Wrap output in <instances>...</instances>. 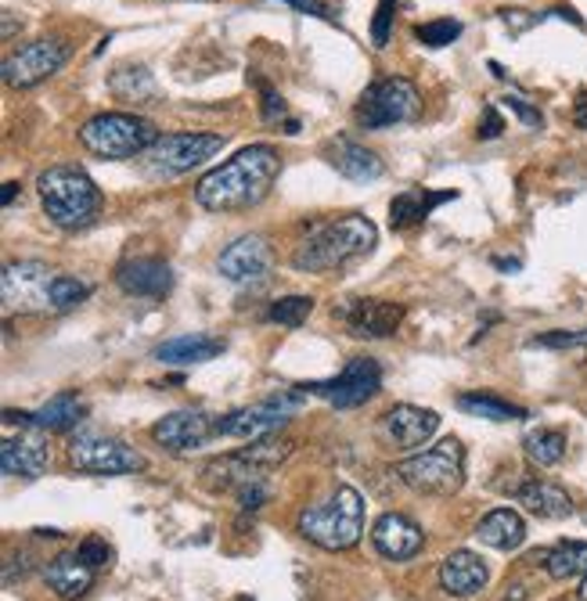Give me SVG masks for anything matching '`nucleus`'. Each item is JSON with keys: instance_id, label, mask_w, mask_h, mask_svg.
Wrapping results in <instances>:
<instances>
[{"instance_id": "1", "label": "nucleus", "mask_w": 587, "mask_h": 601, "mask_svg": "<svg viewBox=\"0 0 587 601\" xmlns=\"http://www.w3.org/2000/svg\"><path fill=\"white\" fill-rule=\"evenodd\" d=\"M282 173V156L274 145H249L227 162L213 170L195 184V199L210 213H238L252 209L271 195V188Z\"/></svg>"}, {"instance_id": "2", "label": "nucleus", "mask_w": 587, "mask_h": 601, "mask_svg": "<svg viewBox=\"0 0 587 601\" xmlns=\"http://www.w3.org/2000/svg\"><path fill=\"white\" fill-rule=\"evenodd\" d=\"M379 241V227L361 213H347V216H331V220L314 224L306 238L292 252V267L303 274H328L339 271L353 260H361L375 249Z\"/></svg>"}, {"instance_id": "3", "label": "nucleus", "mask_w": 587, "mask_h": 601, "mask_svg": "<svg viewBox=\"0 0 587 601\" xmlns=\"http://www.w3.org/2000/svg\"><path fill=\"white\" fill-rule=\"evenodd\" d=\"M36 195L58 231H83L101 216V188L80 166H50L36 177Z\"/></svg>"}, {"instance_id": "4", "label": "nucleus", "mask_w": 587, "mask_h": 601, "mask_svg": "<svg viewBox=\"0 0 587 601\" xmlns=\"http://www.w3.org/2000/svg\"><path fill=\"white\" fill-rule=\"evenodd\" d=\"M300 533L325 552H347L364 533V497L353 486H336L328 501L300 511Z\"/></svg>"}, {"instance_id": "5", "label": "nucleus", "mask_w": 587, "mask_h": 601, "mask_svg": "<svg viewBox=\"0 0 587 601\" xmlns=\"http://www.w3.org/2000/svg\"><path fill=\"white\" fill-rule=\"evenodd\" d=\"M162 134L156 123L134 112H98L80 126V145L98 159H137L148 156Z\"/></svg>"}, {"instance_id": "6", "label": "nucleus", "mask_w": 587, "mask_h": 601, "mask_svg": "<svg viewBox=\"0 0 587 601\" xmlns=\"http://www.w3.org/2000/svg\"><path fill=\"white\" fill-rule=\"evenodd\" d=\"M397 476L404 486H411L415 494L429 497H451L462 490L465 483V446L454 436L437 446H429L426 454H415L397 465Z\"/></svg>"}, {"instance_id": "7", "label": "nucleus", "mask_w": 587, "mask_h": 601, "mask_svg": "<svg viewBox=\"0 0 587 601\" xmlns=\"http://www.w3.org/2000/svg\"><path fill=\"white\" fill-rule=\"evenodd\" d=\"M418 112H422L418 87L407 80V76H386V80H375L361 94L353 116L364 131H386V126L418 120Z\"/></svg>"}, {"instance_id": "8", "label": "nucleus", "mask_w": 587, "mask_h": 601, "mask_svg": "<svg viewBox=\"0 0 587 601\" xmlns=\"http://www.w3.org/2000/svg\"><path fill=\"white\" fill-rule=\"evenodd\" d=\"M227 137L224 134H206V131H181V134H162L151 151L145 156V162L151 166V173H188L202 166L206 159H213L216 151H224Z\"/></svg>"}, {"instance_id": "9", "label": "nucleus", "mask_w": 587, "mask_h": 601, "mask_svg": "<svg viewBox=\"0 0 587 601\" xmlns=\"http://www.w3.org/2000/svg\"><path fill=\"white\" fill-rule=\"evenodd\" d=\"M303 404L300 393H274L260 404L238 407V411L216 418V436H235V440H260L274 436L278 429L289 426V415Z\"/></svg>"}, {"instance_id": "10", "label": "nucleus", "mask_w": 587, "mask_h": 601, "mask_svg": "<svg viewBox=\"0 0 587 601\" xmlns=\"http://www.w3.org/2000/svg\"><path fill=\"white\" fill-rule=\"evenodd\" d=\"M69 465L87 476H131L145 468V457L123 440L101 436V432H80L69 443Z\"/></svg>"}, {"instance_id": "11", "label": "nucleus", "mask_w": 587, "mask_h": 601, "mask_svg": "<svg viewBox=\"0 0 587 601\" xmlns=\"http://www.w3.org/2000/svg\"><path fill=\"white\" fill-rule=\"evenodd\" d=\"M69 55L72 50L61 36H41V41L22 44L19 50H11V55L4 58V83L15 87V91L41 87L55 72H61Z\"/></svg>"}, {"instance_id": "12", "label": "nucleus", "mask_w": 587, "mask_h": 601, "mask_svg": "<svg viewBox=\"0 0 587 601\" xmlns=\"http://www.w3.org/2000/svg\"><path fill=\"white\" fill-rule=\"evenodd\" d=\"M55 271L41 260H15L4 267L0 277V299H4L8 314H41L50 310V285H55Z\"/></svg>"}, {"instance_id": "13", "label": "nucleus", "mask_w": 587, "mask_h": 601, "mask_svg": "<svg viewBox=\"0 0 587 601\" xmlns=\"http://www.w3.org/2000/svg\"><path fill=\"white\" fill-rule=\"evenodd\" d=\"M303 389L321 396V400L339 407V411H350V407L368 404L382 389V367H379V361H372V356H353L336 378L311 382V386H303Z\"/></svg>"}, {"instance_id": "14", "label": "nucleus", "mask_w": 587, "mask_h": 601, "mask_svg": "<svg viewBox=\"0 0 587 601\" xmlns=\"http://www.w3.org/2000/svg\"><path fill=\"white\" fill-rule=\"evenodd\" d=\"M271 267H274V252L263 235H238L232 246L221 252V260H216V271L241 288L263 285V281L271 277Z\"/></svg>"}, {"instance_id": "15", "label": "nucleus", "mask_w": 587, "mask_h": 601, "mask_svg": "<svg viewBox=\"0 0 587 601\" xmlns=\"http://www.w3.org/2000/svg\"><path fill=\"white\" fill-rule=\"evenodd\" d=\"M336 317L353 339H390L404 325V306L390 299H350Z\"/></svg>"}, {"instance_id": "16", "label": "nucleus", "mask_w": 587, "mask_h": 601, "mask_svg": "<svg viewBox=\"0 0 587 601\" xmlns=\"http://www.w3.org/2000/svg\"><path fill=\"white\" fill-rule=\"evenodd\" d=\"M210 436H216V421L202 411H170L151 426V440H156L162 451H173V454L199 451V446L210 443Z\"/></svg>"}, {"instance_id": "17", "label": "nucleus", "mask_w": 587, "mask_h": 601, "mask_svg": "<svg viewBox=\"0 0 587 601\" xmlns=\"http://www.w3.org/2000/svg\"><path fill=\"white\" fill-rule=\"evenodd\" d=\"M116 285L126 296L137 299H162L173 288V267L159 256H134L116 267Z\"/></svg>"}, {"instance_id": "18", "label": "nucleus", "mask_w": 587, "mask_h": 601, "mask_svg": "<svg viewBox=\"0 0 587 601\" xmlns=\"http://www.w3.org/2000/svg\"><path fill=\"white\" fill-rule=\"evenodd\" d=\"M440 429V415L426 411V407L415 404H397L393 411L382 418V436H386L397 451H415V446H426Z\"/></svg>"}, {"instance_id": "19", "label": "nucleus", "mask_w": 587, "mask_h": 601, "mask_svg": "<svg viewBox=\"0 0 587 601\" xmlns=\"http://www.w3.org/2000/svg\"><path fill=\"white\" fill-rule=\"evenodd\" d=\"M372 544H375V552L382 558L407 562L426 547V533H422L418 522L400 515V511H386V515H382L372 526Z\"/></svg>"}, {"instance_id": "20", "label": "nucleus", "mask_w": 587, "mask_h": 601, "mask_svg": "<svg viewBox=\"0 0 587 601\" xmlns=\"http://www.w3.org/2000/svg\"><path fill=\"white\" fill-rule=\"evenodd\" d=\"M83 411L87 407L76 393H58V396H50L44 407H36V411H8L4 421L8 426L36 429V432H69L80 426Z\"/></svg>"}, {"instance_id": "21", "label": "nucleus", "mask_w": 587, "mask_h": 601, "mask_svg": "<svg viewBox=\"0 0 587 601\" xmlns=\"http://www.w3.org/2000/svg\"><path fill=\"white\" fill-rule=\"evenodd\" d=\"M50 465V451L41 432H22V436H8L0 446V468L4 476L15 479H36L44 476Z\"/></svg>"}, {"instance_id": "22", "label": "nucleus", "mask_w": 587, "mask_h": 601, "mask_svg": "<svg viewBox=\"0 0 587 601\" xmlns=\"http://www.w3.org/2000/svg\"><path fill=\"white\" fill-rule=\"evenodd\" d=\"M490 580V569L476 552H454L440 566V587L451 598H476Z\"/></svg>"}, {"instance_id": "23", "label": "nucleus", "mask_w": 587, "mask_h": 601, "mask_svg": "<svg viewBox=\"0 0 587 601\" xmlns=\"http://www.w3.org/2000/svg\"><path fill=\"white\" fill-rule=\"evenodd\" d=\"M325 156L331 162V170H339L347 181H357V184H368V181H379L382 173H386V166H382V159L375 156L372 148L357 145V140L350 137H336L328 140Z\"/></svg>"}, {"instance_id": "24", "label": "nucleus", "mask_w": 587, "mask_h": 601, "mask_svg": "<svg viewBox=\"0 0 587 601\" xmlns=\"http://www.w3.org/2000/svg\"><path fill=\"white\" fill-rule=\"evenodd\" d=\"M44 580H47V587H50V591H55L61 601H76V598H83V594L94 587L98 569H94V566H87V562L72 552V555L50 558L47 566H44Z\"/></svg>"}, {"instance_id": "25", "label": "nucleus", "mask_w": 587, "mask_h": 601, "mask_svg": "<svg viewBox=\"0 0 587 601\" xmlns=\"http://www.w3.org/2000/svg\"><path fill=\"white\" fill-rule=\"evenodd\" d=\"M516 501L527 508L530 515L548 519V522H558V519L573 515V497L558 483H548V479L522 483L519 490H516Z\"/></svg>"}, {"instance_id": "26", "label": "nucleus", "mask_w": 587, "mask_h": 601, "mask_svg": "<svg viewBox=\"0 0 587 601\" xmlns=\"http://www.w3.org/2000/svg\"><path fill=\"white\" fill-rule=\"evenodd\" d=\"M454 191H429V188H407L397 199L390 202V224L393 231H407V227L422 224L426 216H432V209L451 202Z\"/></svg>"}, {"instance_id": "27", "label": "nucleus", "mask_w": 587, "mask_h": 601, "mask_svg": "<svg viewBox=\"0 0 587 601\" xmlns=\"http://www.w3.org/2000/svg\"><path fill=\"white\" fill-rule=\"evenodd\" d=\"M476 536L494 552H516L527 541V522L516 508H494L479 519Z\"/></svg>"}, {"instance_id": "28", "label": "nucleus", "mask_w": 587, "mask_h": 601, "mask_svg": "<svg viewBox=\"0 0 587 601\" xmlns=\"http://www.w3.org/2000/svg\"><path fill=\"white\" fill-rule=\"evenodd\" d=\"M224 353V339L213 336H177L166 339L162 347L156 350V361L173 364V367H188V364H206L213 356Z\"/></svg>"}, {"instance_id": "29", "label": "nucleus", "mask_w": 587, "mask_h": 601, "mask_svg": "<svg viewBox=\"0 0 587 601\" xmlns=\"http://www.w3.org/2000/svg\"><path fill=\"white\" fill-rule=\"evenodd\" d=\"M109 91L131 105H151L159 98V83L145 66H120L109 76Z\"/></svg>"}, {"instance_id": "30", "label": "nucleus", "mask_w": 587, "mask_h": 601, "mask_svg": "<svg viewBox=\"0 0 587 601\" xmlns=\"http://www.w3.org/2000/svg\"><path fill=\"white\" fill-rule=\"evenodd\" d=\"M533 558H544V569L552 580H584L587 577V541H566L555 544L552 552H538Z\"/></svg>"}, {"instance_id": "31", "label": "nucleus", "mask_w": 587, "mask_h": 601, "mask_svg": "<svg viewBox=\"0 0 587 601\" xmlns=\"http://www.w3.org/2000/svg\"><path fill=\"white\" fill-rule=\"evenodd\" d=\"M458 407H462V411L472 415V418H487V421H519V418H527V407L508 404L494 393H465V396H458Z\"/></svg>"}, {"instance_id": "32", "label": "nucleus", "mask_w": 587, "mask_h": 601, "mask_svg": "<svg viewBox=\"0 0 587 601\" xmlns=\"http://www.w3.org/2000/svg\"><path fill=\"white\" fill-rule=\"evenodd\" d=\"M522 451H527L533 465L555 468L566 457V436L558 429H533L527 432V440H522Z\"/></svg>"}, {"instance_id": "33", "label": "nucleus", "mask_w": 587, "mask_h": 601, "mask_svg": "<svg viewBox=\"0 0 587 601\" xmlns=\"http://www.w3.org/2000/svg\"><path fill=\"white\" fill-rule=\"evenodd\" d=\"M91 285L80 277H69V274H58L55 277V285H50V310H58V314H66L72 310V306H80L83 299H91Z\"/></svg>"}, {"instance_id": "34", "label": "nucleus", "mask_w": 587, "mask_h": 601, "mask_svg": "<svg viewBox=\"0 0 587 601\" xmlns=\"http://www.w3.org/2000/svg\"><path fill=\"white\" fill-rule=\"evenodd\" d=\"M314 310V299L311 296H282L274 306H271V321L282 325V328H300L306 317H311Z\"/></svg>"}, {"instance_id": "35", "label": "nucleus", "mask_w": 587, "mask_h": 601, "mask_svg": "<svg viewBox=\"0 0 587 601\" xmlns=\"http://www.w3.org/2000/svg\"><path fill=\"white\" fill-rule=\"evenodd\" d=\"M458 36H462V22L458 19H432L415 30V41H422L426 47H447L454 44Z\"/></svg>"}, {"instance_id": "36", "label": "nucleus", "mask_w": 587, "mask_h": 601, "mask_svg": "<svg viewBox=\"0 0 587 601\" xmlns=\"http://www.w3.org/2000/svg\"><path fill=\"white\" fill-rule=\"evenodd\" d=\"M587 342V328L584 331H544V336L533 339V347L541 350H573V347H584Z\"/></svg>"}, {"instance_id": "37", "label": "nucleus", "mask_w": 587, "mask_h": 601, "mask_svg": "<svg viewBox=\"0 0 587 601\" xmlns=\"http://www.w3.org/2000/svg\"><path fill=\"white\" fill-rule=\"evenodd\" d=\"M393 11H397V0H379V8H375V22H372V44H375L379 50L390 44Z\"/></svg>"}, {"instance_id": "38", "label": "nucleus", "mask_w": 587, "mask_h": 601, "mask_svg": "<svg viewBox=\"0 0 587 601\" xmlns=\"http://www.w3.org/2000/svg\"><path fill=\"white\" fill-rule=\"evenodd\" d=\"M505 109L512 112V116H516L519 123H527L530 131H541V126H544V116H541V109H533L527 98H519V94H508V98H505Z\"/></svg>"}, {"instance_id": "39", "label": "nucleus", "mask_w": 587, "mask_h": 601, "mask_svg": "<svg viewBox=\"0 0 587 601\" xmlns=\"http://www.w3.org/2000/svg\"><path fill=\"white\" fill-rule=\"evenodd\" d=\"M76 555H80L87 566L101 569V566H109V562H112V547L105 541H98V536H87V541L76 547Z\"/></svg>"}, {"instance_id": "40", "label": "nucleus", "mask_w": 587, "mask_h": 601, "mask_svg": "<svg viewBox=\"0 0 587 601\" xmlns=\"http://www.w3.org/2000/svg\"><path fill=\"white\" fill-rule=\"evenodd\" d=\"M263 501H267V486H263V479L238 486V504H241V511H257V508H263Z\"/></svg>"}, {"instance_id": "41", "label": "nucleus", "mask_w": 587, "mask_h": 601, "mask_svg": "<svg viewBox=\"0 0 587 601\" xmlns=\"http://www.w3.org/2000/svg\"><path fill=\"white\" fill-rule=\"evenodd\" d=\"M285 98L274 91V87H263V123H282L285 120Z\"/></svg>"}, {"instance_id": "42", "label": "nucleus", "mask_w": 587, "mask_h": 601, "mask_svg": "<svg viewBox=\"0 0 587 601\" xmlns=\"http://www.w3.org/2000/svg\"><path fill=\"white\" fill-rule=\"evenodd\" d=\"M278 4H289V8H296V11H303V15H311V19H321V22H336V15H331V8L325 4V0H278Z\"/></svg>"}, {"instance_id": "43", "label": "nucleus", "mask_w": 587, "mask_h": 601, "mask_svg": "<svg viewBox=\"0 0 587 601\" xmlns=\"http://www.w3.org/2000/svg\"><path fill=\"white\" fill-rule=\"evenodd\" d=\"M483 140H494V137H501L505 134V120H501V112H497L494 105L483 112V120H479V131H476Z\"/></svg>"}, {"instance_id": "44", "label": "nucleus", "mask_w": 587, "mask_h": 601, "mask_svg": "<svg viewBox=\"0 0 587 601\" xmlns=\"http://www.w3.org/2000/svg\"><path fill=\"white\" fill-rule=\"evenodd\" d=\"M544 15H533V11H501V22L505 25H512L516 33H522V30H530V25H538Z\"/></svg>"}, {"instance_id": "45", "label": "nucleus", "mask_w": 587, "mask_h": 601, "mask_svg": "<svg viewBox=\"0 0 587 601\" xmlns=\"http://www.w3.org/2000/svg\"><path fill=\"white\" fill-rule=\"evenodd\" d=\"M15 195H19V184H15V181H8V184H4V195H0V202H4V206H11V202H15Z\"/></svg>"}, {"instance_id": "46", "label": "nucleus", "mask_w": 587, "mask_h": 601, "mask_svg": "<svg viewBox=\"0 0 587 601\" xmlns=\"http://www.w3.org/2000/svg\"><path fill=\"white\" fill-rule=\"evenodd\" d=\"M494 267H501V271H519V260H494Z\"/></svg>"}, {"instance_id": "47", "label": "nucleus", "mask_w": 587, "mask_h": 601, "mask_svg": "<svg viewBox=\"0 0 587 601\" xmlns=\"http://www.w3.org/2000/svg\"><path fill=\"white\" fill-rule=\"evenodd\" d=\"M577 598H580V601H587V577L580 580V591H577Z\"/></svg>"}, {"instance_id": "48", "label": "nucleus", "mask_w": 587, "mask_h": 601, "mask_svg": "<svg viewBox=\"0 0 587 601\" xmlns=\"http://www.w3.org/2000/svg\"><path fill=\"white\" fill-rule=\"evenodd\" d=\"M577 123H580V126H587V109H580V112H577Z\"/></svg>"}]
</instances>
